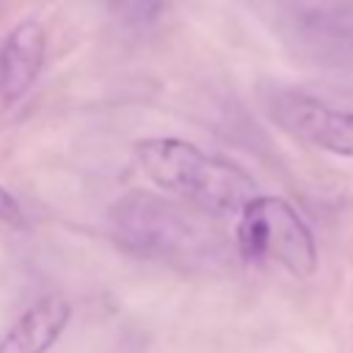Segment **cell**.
Segmentation results:
<instances>
[{
  "mask_svg": "<svg viewBox=\"0 0 353 353\" xmlns=\"http://www.w3.org/2000/svg\"><path fill=\"white\" fill-rule=\"evenodd\" d=\"M47 52L44 28L36 19L19 22L0 44V102H19L36 83Z\"/></svg>",
  "mask_w": 353,
  "mask_h": 353,
  "instance_id": "cell-5",
  "label": "cell"
},
{
  "mask_svg": "<svg viewBox=\"0 0 353 353\" xmlns=\"http://www.w3.org/2000/svg\"><path fill=\"white\" fill-rule=\"evenodd\" d=\"M72 306L63 298L47 295L36 301L0 339V353H47L63 334Z\"/></svg>",
  "mask_w": 353,
  "mask_h": 353,
  "instance_id": "cell-6",
  "label": "cell"
},
{
  "mask_svg": "<svg viewBox=\"0 0 353 353\" xmlns=\"http://www.w3.org/2000/svg\"><path fill=\"white\" fill-rule=\"evenodd\" d=\"M135 154L154 185L210 215H240L256 199V185L243 168L188 141L146 138L135 146Z\"/></svg>",
  "mask_w": 353,
  "mask_h": 353,
  "instance_id": "cell-1",
  "label": "cell"
},
{
  "mask_svg": "<svg viewBox=\"0 0 353 353\" xmlns=\"http://www.w3.org/2000/svg\"><path fill=\"white\" fill-rule=\"evenodd\" d=\"M0 223H8V226H25V215L17 204V199L0 188Z\"/></svg>",
  "mask_w": 353,
  "mask_h": 353,
  "instance_id": "cell-7",
  "label": "cell"
},
{
  "mask_svg": "<svg viewBox=\"0 0 353 353\" xmlns=\"http://www.w3.org/2000/svg\"><path fill=\"white\" fill-rule=\"evenodd\" d=\"M130 8H132V14H135V19L152 22V19L160 14L163 0H130Z\"/></svg>",
  "mask_w": 353,
  "mask_h": 353,
  "instance_id": "cell-8",
  "label": "cell"
},
{
  "mask_svg": "<svg viewBox=\"0 0 353 353\" xmlns=\"http://www.w3.org/2000/svg\"><path fill=\"white\" fill-rule=\"evenodd\" d=\"M237 248L251 262H276L295 276H312L317 245L303 218L276 196H256L240 212Z\"/></svg>",
  "mask_w": 353,
  "mask_h": 353,
  "instance_id": "cell-3",
  "label": "cell"
},
{
  "mask_svg": "<svg viewBox=\"0 0 353 353\" xmlns=\"http://www.w3.org/2000/svg\"><path fill=\"white\" fill-rule=\"evenodd\" d=\"M116 240L146 259L160 262H201L218 254V234L185 207L143 190L121 196L110 210Z\"/></svg>",
  "mask_w": 353,
  "mask_h": 353,
  "instance_id": "cell-2",
  "label": "cell"
},
{
  "mask_svg": "<svg viewBox=\"0 0 353 353\" xmlns=\"http://www.w3.org/2000/svg\"><path fill=\"white\" fill-rule=\"evenodd\" d=\"M270 119L290 135L339 157H353V110H336L303 91H276Z\"/></svg>",
  "mask_w": 353,
  "mask_h": 353,
  "instance_id": "cell-4",
  "label": "cell"
}]
</instances>
